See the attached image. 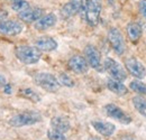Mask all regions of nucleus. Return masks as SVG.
Instances as JSON below:
<instances>
[{
    "label": "nucleus",
    "mask_w": 146,
    "mask_h": 140,
    "mask_svg": "<svg viewBox=\"0 0 146 140\" xmlns=\"http://www.w3.org/2000/svg\"><path fill=\"white\" fill-rule=\"evenodd\" d=\"M15 55L19 61L26 65L36 64L40 59V51L35 46L31 45H19L15 50Z\"/></svg>",
    "instance_id": "nucleus-2"
},
{
    "label": "nucleus",
    "mask_w": 146,
    "mask_h": 140,
    "mask_svg": "<svg viewBox=\"0 0 146 140\" xmlns=\"http://www.w3.org/2000/svg\"><path fill=\"white\" fill-rule=\"evenodd\" d=\"M43 15H44L43 9H40V8H32V7H31V8L26 9V10H24L23 13H19L18 17L20 18L23 21L31 24V22L37 21Z\"/></svg>",
    "instance_id": "nucleus-16"
},
{
    "label": "nucleus",
    "mask_w": 146,
    "mask_h": 140,
    "mask_svg": "<svg viewBox=\"0 0 146 140\" xmlns=\"http://www.w3.org/2000/svg\"><path fill=\"white\" fill-rule=\"evenodd\" d=\"M108 40L111 45L112 50L117 53L118 55H123L126 52V43L123 37V34L120 33L119 29L112 27L108 32Z\"/></svg>",
    "instance_id": "nucleus-6"
},
{
    "label": "nucleus",
    "mask_w": 146,
    "mask_h": 140,
    "mask_svg": "<svg viewBox=\"0 0 146 140\" xmlns=\"http://www.w3.org/2000/svg\"><path fill=\"white\" fill-rule=\"evenodd\" d=\"M24 30V25L17 20H1L0 21V34L7 36L19 35Z\"/></svg>",
    "instance_id": "nucleus-10"
},
{
    "label": "nucleus",
    "mask_w": 146,
    "mask_h": 140,
    "mask_svg": "<svg viewBox=\"0 0 146 140\" xmlns=\"http://www.w3.org/2000/svg\"><path fill=\"white\" fill-rule=\"evenodd\" d=\"M107 88L112 93H115L116 95H119V96H124L128 93V88L120 81H117L115 79H109L107 81Z\"/></svg>",
    "instance_id": "nucleus-18"
},
{
    "label": "nucleus",
    "mask_w": 146,
    "mask_h": 140,
    "mask_svg": "<svg viewBox=\"0 0 146 140\" xmlns=\"http://www.w3.org/2000/svg\"><path fill=\"white\" fill-rule=\"evenodd\" d=\"M68 66L75 74H86L89 70L87 59L81 55H73L68 62Z\"/></svg>",
    "instance_id": "nucleus-12"
},
{
    "label": "nucleus",
    "mask_w": 146,
    "mask_h": 140,
    "mask_svg": "<svg viewBox=\"0 0 146 140\" xmlns=\"http://www.w3.org/2000/svg\"><path fill=\"white\" fill-rule=\"evenodd\" d=\"M6 84H7V80H6V77H5L3 75L0 74V88H3Z\"/></svg>",
    "instance_id": "nucleus-28"
},
{
    "label": "nucleus",
    "mask_w": 146,
    "mask_h": 140,
    "mask_svg": "<svg viewBox=\"0 0 146 140\" xmlns=\"http://www.w3.org/2000/svg\"><path fill=\"white\" fill-rule=\"evenodd\" d=\"M126 30H127V36L128 38L131 40V42H137L141 37H142V33H143V29H142V26L137 22H129L126 27Z\"/></svg>",
    "instance_id": "nucleus-19"
},
{
    "label": "nucleus",
    "mask_w": 146,
    "mask_h": 140,
    "mask_svg": "<svg viewBox=\"0 0 146 140\" xmlns=\"http://www.w3.org/2000/svg\"><path fill=\"white\" fill-rule=\"evenodd\" d=\"M2 88H3V92H5L6 94H11V93H13V88H11V85H10L9 83H7Z\"/></svg>",
    "instance_id": "nucleus-27"
},
{
    "label": "nucleus",
    "mask_w": 146,
    "mask_h": 140,
    "mask_svg": "<svg viewBox=\"0 0 146 140\" xmlns=\"http://www.w3.org/2000/svg\"><path fill=\"white\" fill-rule=\"evenodd\" d=\"M57 81L60 83V85L66 87V88H73L74 87V81L73 79L66 73H60L57 76Z\"/></svg>",
    "instance_id": "nucleus-24"
},
{
    "label": "nucleus",
    "mask_w": 146,
    "mask_h": 140,
    "mask_svg": "<svg viewBox=\"0 0 146 140\" xmlns=\"http://www.w3.org/2000/svg\"><path fill=\"white\" fill-rule=\"evenodd\" d=\"M19 95L23 96V98H25V99H27V100H29V101H32V102H34V103H38L42 100L40 95L37 93L36 91H34V90L28 88H21L19 91Z\"/></svg>",
    "instance_id": "nucleus-21"
},
{
    "label": "nucleus",
    "mask_w": 146,
    "mask_h": 140,
    "mask_svg": "<svg viewBox=\"0 0 146 140\" xmlns=\"http://www.w3.org/2000/svg\"><path fill=\"white\" fill-rule=\"evenodd\" d=\"M102 9L101 0H86L84 9L82 10L84 14V19L88 25L96 27L100 21V15Z\"/></svg>",
    "instance_id": "nucleus-1"
},
{
    "label": "nucleus",
    "mask_w": 146,
    "mask_h": 140,
    "mask_svg": "<svg viewBox=\"0 0 146 140\" xmlns=\"http://www.w3.org/2000/svg\"><path fill=\"white\" fill-rule=\"evenodd\" d=\"M129 88L141 95H146V84L142 81H138V80L131 81L129 84Z\"/></svg>",
    "instance_id": "nucleus-22"
},
{
    "label": "nucleus",
    "mask_w": 146,
    "mask_h": 140,
    "mask_svg": "<svg viewBox=\"0 0 146 140\" xmlns=\"http://www.w3.org/2000/svg\"><path fill=\"white\" fill-rule=\"evenodd\" d=\"M104 69L108 72V74L111 76V79H115V80L120 81V82H124L127 79L126 70L121 66V64H119L113 58L107 57L104 61Z\"/></svg>",
    "instance_id": "nucleus-5"
},
{
    "label": "nucleus",
    "mask_w": 146,
    "mask_h": 140,
    "mask_svg": "<svg viewBox=\"0 0 146 140\" xmlns=\"http://www.w3.org/2000/svg\"><path fill=\"white\" fill-rule=\"evenodd\" d=\"M131 102L136 111L146 118V99H144L142 95H136L131 99Z\"/></svg>",
    "instance_id": "nucleus-20"
},
{
    "label": "nucleus",
    "mask_w": 146,
    "mask_h": 140,
    "mask_svg": "<svg viewBox=\"0 0 146 140\" xmlns=\"http://www.w3.org/2000/svg\"><path fill=\"white\" fill-rule=\"evenodd\" d=\"M42 121L40 113L35 111H25L10 118L9 124L15 128H21L26 125H33Z\"/></svg>",
    "instance_id": "nucleus-3"
},
{
    "label": "nucleus",
    "mask_w": 146,
    "mask_h": 140,
    "mask_svg": "<svg viewBox=\"0 0 146 140\" xmlns=\"http://www.w3.org/2000/svg\"><path fill=\"white\" fill-rule=\"evenodd\" d=\"M125 67L129 74L138 80H143L146 76V67L136 57H128L125 59Z\"/></svg>",
    "instance_id": "nucleus-7"
},
{
    "label": "nucleus",
    "mask_w": 146,
    "mask_h": 140,
    "mask_svg": "<svg viewBox=\"0 0 146 140\" xmlns=\"http://www.w3.org/2000/svg\"><path fill=\"white\" fill-rule=\"evenodd\" d=\"M138 10H139V14L146 19V0H139Z\"/></svg>",
    "instance_id": "nucleus-26"
},
{
    "label": "nucleus",
    "mask_w": 146,
    "mask_h": 140,
    "mask_svg": "<svg viewBox=\"0 0 146 140\" xmlns=\"http://www.w3.org/2000/svg\"><path fill=\"white\" fill-rule=\"evenodd\" d=\"M56 21H57V18L54 14H46V15H43L37 21L34 22V27L36 30H46L54 27L56 25Z\"/></svg>",
    "instance_id": "nucleus-14"
},
{
    "label": "nucleus",
    "mask_w": 146,
    "mask_h": 140,
    "mask_svg": "<svg viewBox=\"0 0 146 140\" xmlns=\"http://www.w3.org/2000/svg\"><path fill=\"white\" fill-rule=\"evenodd\" d=\"M35 47L40 52H53L57 48V42L48 36H43L36 39Z\"/></svg>",
    "instance_id": "nucleus-13"
},
{
    "label": "nucleus",
    "mask_w": 146,
    "mask_h": 140,
    "mask_svg": "<svg viewBox=\"0 0 146 140\" xmlns=\"http://www.w3.org/2000/svg\"><path fill=\"white\" fill-rule=\"evenodd\" d=\"M51 127L52 129H55L62 133H65L71 129V123H70V120L65 117H54L51 120Z\"/></svg>",
    "instance_id": "nucleus-17"
},
{
    "label": "nucleus",
    "mask_w": 146,
    "mask_h": 140,
    "mask_svg": "<svg viewBox=\"0 0 146 140\" xmlns=\"http://www.w3.org/2000/svg\"><path fill=\"white\" fill-rule=\"evenodd\" d=\"M84 9V0H70L61 8V17L63 19H69Z\"/></svg>",
    "instance_id": "nucleus-9"
},
{
    "label": "nucleus",
    "mask_w": 146,
    "mask_h": 140,
    "mask_svg": "<svg viewBox=\"0 0 146 140\" xmlns=\"http://www.w3.org/2000/svg\"><path fill=\"white\" fill-rule=\"evenodd\" d=\"M89 140H100V138H97V137H91Z\"/></svg>",
    "instance_id": "nucleus-30"
},
{
    "label": "nucleus",
    "mask_w": 146,
    "mask_h": 140,
    "mask_svg": "<svg viewBox=\"0 0 146 140\" xmlns=\"http://www.w3.org/2000/svg\"><path fill=\"white\" fill-rule=\"evenodd\" d=\"M47 138L50 140H66V137L64 136V133H62L55 129L47 130Z\"/></svg>",
    "instance_id": "nucleus-25"
},
{
    "label": "nucleus",
    "mask_w": 146,
    "mask_h": 140,
    "mask_svg": "<svg viewBox=\"0 0 146 140\" xmlns=\"http://www.w3.org/2000/svg\"><path fill=\"white\" fill-rule=\"evenodd\" d=\"M104 109H105L106 114H107L109 118L116 120V121H118L119 123L128 124V123L131 122V118L128 116L127 113H126L121 108H119L118 105L109 103V104L105 105Z\"/></svg>",
    "instance_id": "nucleus-8"
},
{
    "label": "nucleus",
    "mask_w": 146,
    "mask_h": 140,
    "mask_svg": "<svg viewBox=\"0 0 146 140\" xmlns=\"http://www.w3.org/2000/svg\"><path fill=\"white\" fill-rule=\"evenodd\" d=\"M93 129L101 136L105 137H110L113 135V132L116 131V127L115 124L107 121H92L91 122Z\"/></svg>",
    "instance_id": "nucleus-15"
},
{
    "label": "nucleus",
    "mask_w": 146,
    "mask_h": 140,
    "mask_svg": "<svg viewBox=\"0 0 146 140\" xmlns=\"http://www.w3.org/2000/svg\"><path fill=\"white\" fill-rule=\"evenodd\" d=\"M118 140H135L134 138H131V137H123V138H120V139Z\"/></svg>",
    "instance_id": "nucleus-29"
},
{
    "label": "nucleus",
    "mask_w": 146,
    "mask_h": 140,
    "mask_svg": "<svg viewBox=\"0 0 146 140\" xmlns=\"http://www.w3.org/2000/svg\"><path fill=\"white\" fill-rule=\"evenodd\" d=\"M34 82L39 88H42L47 92H51V93L57 92L60 87H61L58 81H57V77L51 73H47V72L36 73L34 76Z\"/></svg>",
    "instance_id": "nucleus-4"
},
{
    "label": "nucleus",
    "mask_w": 146,
    "mask_h": 140,
    "mask_svg": "<svg viewBox=\"0 0 146 140\" xmlns=\"http://www.w3.org/2000/svg\"><path fill=\"white\" fill-rule=\"evenodd\" d=\"M11 8L16 13H23L24 10L31 8V5L26 0H11Z\"/></svg>",
    "instance_id": "nucleus-23"
},
{
    "label": "nucleus",
    "mask_w": 146,
    "mask_h": 140,
    "mask_svg": "<svg viewBox=\"0 0 146 140\" xmlns=\"http://www.w3.org/2000/svg\"><path fill=\"white\" fill-rule=\"evenodd\" d=\"M84 58L87 59L89 66L94 70H101V54L93 45H88L84 48Z\"/></svg>",
    "instance_id": "nucleus-11"
}]
</instances>
